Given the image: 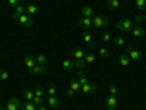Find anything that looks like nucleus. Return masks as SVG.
Segmentation results:
<instances>
[{
	"mask_svg": "<svg viewBox=\"0 0 146 110\" xmlns=\"http://www.w3.org/2000/svg\"><path fill=\"white\" fill-rule=\"evenodd\" d=\"M72 56H73V59H75V68L80 69V68L85 66V52H83V48H80V47L73 48Z\"/></svg>",
	"mask_w": 146,
	"mask_h": 110,
	"instance_id": "nucleus-1",
	"label": "nucleus"
},
{
	"mask_svg": "<svg viewBox=\"0 0 146 110\" xmlns=\"http://www.w3.org/2000/svg\"><path fill=\"white\" fill-rule=\"evenodd\" d=\"M115 28L121 32H130L133 28V21L130 18H123L115 23Z\"/></svg>",
	"mask_w": 146,
	"mask_h": 110,
	"instance_id": "nucleus-2",
	"label": "nucleus"
},
{
	"mask_svg": "<svg viewBox=\"0 0 146 110\" xmlns=\"http://www.w3.org/2000/svg\"><path fill=\"white\" fill-rule=\"evenodd\" d=\"M110 23V19L104 15H96L94 19H92V27H95L96 30H101V28H105L108 27Z\"/></svg>",
	"mask_w": 146,
	"mask_h": 110,
	"instance_id": "nucleus-3",
	"label": "nucleus"
},
{
	"mask_svg": "<svg viewBox=\"0 0 146 110\" xmlns=\"http://www.w3.org/2000/svg\"><path fill=\"white\" fill-rule=\"evenodd\" d=\"M126 54L131 60H135V62H142V60H143V54L139 50H136V48H133V47H127L126 48Z\"/></svg>",
	"mask_w": 146,
	"mask_h": 110,
	"instance_id": "nucleus-4",
	"label": "nucleus"
},
{
	"mask_svg": "<svg viewBox=\"0 0 146 110\" xmlns=\"http://www.w3.org/2000/svg\"><path fill=\"white\" fill-rule=\"evenodd\" d=\"M22 106L21 100L18 99V97H12V99H9V101L6 103V110H19Z\"/></svg>",
	"mask_w": 146,
	"mask_h": 110,
	"instance_id": "nucleus-5",
	"label": "nucleus"
},
{
	"mask_svg": "<svg viewBox=\"0 0 146 110\" xmlns=\"http://www.w3.org/2000/svg\"><path fill=\"white\" fill-rule=\"evenodd\" d=\"M19 23L22 27H27V28H29V27H32V23H34V16H29L28 13H23V15H21L19 16Z\"/></svg>",
	"mask_w": 146,
	"mask_h": 110,
	"instance_id": "nucleus-6",
	"label": "nucleus"
},
{
	"mask_svg": "<svg viewBox=\"0 0 146 110\" xmlns=\"http://www.w3.org/2000/svg\"><path fill=\"white\" fill-rule=\"evenodd\" d=\"M82 40L85 41V44H86L89 48H95V41H94V37H92V34L91 32H88V31H83L82 32Z\"/></svg>",
	"mask_w": 146,
	"mask_h": 110,
	"instance_id": "nucleus-7",
	"label": "nucleus"
},
{
	"mask_svg": "<svg viewBox=\"0 0 146 110\" xmlns=\"http://www.w3.org/2000/svg\"><path fill=\"white\" fill-rule=\"evenodd\" d=\"M117 104H118V100H117V95H108L105 99V106L108 110H115L117 109Z\"/></svg>",
	"mask_w": 146,
	"mask_h": 110,
	"instance_id": "nucleus-8",
	"label": "nucleus"
},
{
	"mask_svg": "<svg viewBox=\"0 0 146 110\" xmlns=\"http://www.w3.org/2000/svg\"><path fill=\"white\" fill-rule=\"evenodd\" d=\"M82 93L83 94H94V93H96V84L89 81L88 84L82 85Z\"/></svg>",
	"mask_w": 146,
	"mask_h": 110,
	"instance_id": "nucleus-9",
	"label": "nucleus"
},
{
	"mask_svg": "<svg viewBox=\"0 0 146 110\" xmlns=\"http://www.w3.org/2000/svg\"><path fill=\"white\" fill-rule=\"evenodd\" d=\"M23 13H27V6L18 5V6L13 9V12H12V18H13V19H19V16L23 15Z\"/></svg>",
	"mask_w": 146,
	"mask_h": 110,
	"instance_id": "nucleus-10",
	"label": "nucleus"
},
{
	"mask_svg": "<svg viewBox=\"0 0 146 110\" xmlns=\"http://www.w3.org/2000/svg\"><path fill=\"white\" fill-rule=\"evenodd\" d=\"M131 35L133 37H136V38H143V37H145V30L140 27V25H133V28H131Z\"/></svg>",
	"mask_w": 146,
	"mask_h": 110,
	"instance_id": "nucleus-11",
	"label": "nucleus"
},
{
	"mask_svg": "<svg viewBox=\"0 0 146 110\" xmlns=\"http://www.w3.org/2000/svg\"><path fill=\"white\" fill-rule=\"evenodd\" d=\"M79 27L83 30V31H89L92 28V19L91 18H82L79 21Z\"/></svg>",
	"mask_w": 146,
	"mask_h": 110,
	"instance_id": "nucleus-12",
	"label": "nucleus"
},
{
	"mask_svg": "<svg viewBox=\"0 0 146 110\" xmlns=\"http://www.w3.org/2000/svg\"><path fill=\"white\" fill-rule=\"evenodd\" d=\"M23 63H25V66L31 70L35 65H36V60H35V57L34 56H31V54H27L25 57H23Z\"/></svg>",
	"mask_w": 146,
	"mask_h": 110,
	"instance_id": "nucleus-13",
	"label": "nucleus"
},
{
	"mask_svg": "<svg viewBox=\"0 0 146 110\" xmlns=\"http://www.w3.org/2000/svg\"><path fill=\"white\" fill-rule=\"evenodd\" d=\"M45 72H47V68L44 65H38V63L31 69V73H34V75H44Z\"/></svg>",
	"mask_w": 146,
	"mask_h": 110,
	"instance_id": "nucleus-14",
	"label": "nucleus"
},
{
	"mask_svg": "<svg viewBox=\"0 0 146 110\" xmlns=\"http://www.w3.org/2000/svg\"><path fill=\"white\" fill-rule=\"evenodd\" d=\"M80 13H82L83 18H91V19H92V16H94V9H92L91 6H83V7L80 9Z\"/></svg>",
	"mask_w": 146,
	"mask_h": 110,
	"instance_id": "nucleus-15",
	"label": "nucleus"
},
{
	"mask_svg": "<svg viewBox=\"0 0 146 110\" xmlns=\"http://www.w3.org/2000/svg\"><path fill=\"white\" fill-rule=\"evenodd\" d=\"M47 104L50 106V107H53V109H56V107L60 104L58 97H57V95H48V99H47Z\"/></svg>",
	"mask_w": 146,
	"mask_h": 110,
	"instance_id": "nucleus-16",
	"label": "nucleus"
},
{
	"mask_svg": "<svg viewBox=\"0 0 146 110\" xmlns=\"http://www.w3.org/2000/svg\"><path fill=\"white\" fill-rule=\"evenodd\" d=\"M62 66H63V69H64L66 72H69V70H72L73 68H75V60H72V59H64L63 63H62Z\"/></svg>",
	"mask_w": 146,
	"mask_h": 110,
	"instance_id": "nucleus-17",
	"label": "nucleus"
},
{
	"mask_svg": "<svg viewBox=\"0 0 146 110\" xmlns=\"http://www.w3.org/2000/svg\"><path fill=\"white\" fill-rule=\"evenodd\" d=\"M118 63L123 66V68H127L129 65H130V57L124 53V54H120V57H118Z\"/></svg>",
	"mask_w": 146,
	"mask_h": 110,
	"instance_id": "nucleus-18",
	"label": "nucleus"
},
{
	"mask_svg": "<svg viewBox=\"0 0 146 110\" xmlns=\"http://www.w3.org/2000/svg\"><path fill=\"white\" fill-rule=\"evenodd\" d=\"M107 7L110 10H115L120 7V0H107Z\"/></svg>",
	"mask_w": 146,
	"mask_h": 110,
	"instance_id": "nucleus-19",
	"label": "nucleus"
},
{
	"mask_svg": "<svg viewBox=\"0 0 146 110\" xmlns=\"http://www.w3.org/2000/svg\"><path fill=\"white\" fill-rule=\"evenodd\" d=\"M38 6H35V5H28L27 6V13L29 15V16H34V15H36L38 13Z\"/></svg>",
	"mask_w": 146,
	"mask_h": 110,
	"instance_id": "nucleus-20",
	"label": "nucleus"
},
{
	"mask_svg": "<svg viewBox=\"0 0 146 110\" xmlns=\"http://www.w3.org/2000/svg\"><path fill=\"white\" fill-rule=\"evenodd\" d=\"M78 81H79V84H80V85H85V84H88V82H89L88 76L85 75V73H83L82 70H79V72H78Z\"/></svg>",
	"mask_w": 146,
	"mask_h": 110,
	"instance_id": "nucleus-21",
	"label": "nucleus"
},
{
	"mask_svg": "<svg viewBox=\"0 0 146 110\" xmlns=\"http://www.w3.org/2000/svg\"><path fill=\"white\" fill-rule=\"evenodd\" d=\"M21 110H36V106L32 101L25 100V103H22V106H21Z\"/></svg>",
	"mask_w": 146,
	"mask_h": 110,
	"instance_id": "nucleus-22",
	"label": "nucleus"
},
{
	"mask_svg": "<svg viewBox=\"0 0 146 110\" xmlns=\"http://www.w3.org/2000/svg\"><path fill=\"white\" fill-rule=\"evenodd\" d=\"M120 90L115 84H110L108 85V95H118Z\"/></svg>",
	"mask_w": 146,
	"mask_h": 110,
	"instance_id": "nucleus-23",
	"label": "nucleus"
},
{
	"mask_svg": "<svg viewBox=\"0 0 146 110\" xmlns=\"http://www.w3.org/2000/svg\"><path fill=\"white\" fill-rule=\"evenodd\" d=\"M34 95H35V93H34V91H31V90H25V91H22V97H23V99H25L27 101H32Z\"/></svg>",
	"mask_w": 146,
	"mask_h": 110,
	"instance_id": "nucleus-24",
	"label": "nucleus"
},
{
	"mask_svg": "<svg viewBox=\"0 0 146 110\" xmlns=\"http://www.w3.org/2000/svg\"><path fill=\"white\" fill-rule=\"evenodd\" d=\"M70 88L76 93V91H80L82 90V85L79 84L78 79H70Z\"/></svg>",
	"mask_w": 146,
	"mask_h": 110,
	"instance_id": "nucleus-25",
	"label": "nucleus"
},
{
	"mask_svg": "<svg viewBox=\"0 0 146 110\" xmlns=\"http://www.w3.org/2000/svg\"><path fill=\"white\" fill-rule=\"evenodd\" d=\"M95 59H96V56L94 54V53H85V62L86 63H89V65H92L94 62H95Z\"/></svg>",
	"mask_w": 146,
	"mask_h": 110,
	"instance_id": "nucleus-26",
	"label": "nucleus"
},
{
	"mask_svg": "<svg viewBox=\"0 0 146 110\" xmlns=\"http://www.w3.org/2000/svg\"><path fill=\"white\" fill-rule=\"evenodd\" d=\"M113 43H114V46L121 47V46L126 44V40L123 38V37H115V38H113Z\"/></svg>",
	"mask_w": 146,
	"mask_h": 110,
	"instance_id": "nucleus-27",
	"label": "nucleus"
},
{
	"mask_svg": "<svg viewBox=\"0 0 146 110\" xmlns=\"http://www.w3.org/2000/svg\"><path fill=\"white\" fill-rule=\"evenodd\" d=\"M98 56L102 57V59H105V57L110 56V50H108V48H105V47H101L100 50H98Z\"/></svg>",
	"mask_w": 146,
	"mask_h": 110,
	"instance_id": "nucleus-28",
	"label": "nucleus"
},
{
	"mask_svg": "<svg viewBox=\"0 0 146 110\" xmlns=\"http://www.w3.org/2000/svg\"><path fill=\"white\" fill-rule=\"evenodd\" d=\"M32 103L38 107L41 104H44V97H38V95H34V99H32Z\"/></svg>",
	"mask_w": 146,
	"mask_h": 110,
	"instance_id": "nucleus-29",
	"label": "nucleus"
},
{
	"mask_svg": "<svg viewBox=\"0 0 146 110\" xmlns=\"http://www.w3.org/2000/svg\"><path fill=\"white\" fill-rule=\"evenodd\" d=\"M100 38H101L102 41L108 43V41H111V40H113V37H111V34H110V32H101Z\"/></svg>",
	"mask_w": 146,
	"mask_h": 110,
	"instance_id": "nucleus-30",
	"label": "nucleus"
},
{
	"mask_svg": "<svg viewBox=\"0 0 146 110\" xmlns=\"http://www.w3.org/2000/svg\"><path fill=\"white\" fill-rule=\"evenodd\" d=\"M35 60H36V63H38V65H44V66H45L47 57H45V54H38V56L35 57Z\"/></svg>",
	"mask_w": 146,
	"mask_h": 110,
	"instance_id": "nucleus-31",
	"label": "nucleus"
},
{
	"mask_svg": "<svg viewBox=\"0 0 146 110\" xmlns=\"http://www.w3.org/2000/svg\"><path fill=\"white\" fill-rule=\"evenodd\" d=\"M47 93H48V95H56L57 94V87L54 84H50V85H48V88H47Z\"/></svg>",
	"mask_w": 146,
	"mask_h": 110,
	"instance_id": "nucleus-32",
	"label": "nucleus"
},
{
	"mask_svg": "<svg viewBox=\"0 0 146 110\" xmlns=\"http://www.w3.org/2000/svg\"><path fill=\"white\" fill-rule=\"evenodd\" d=\"M0 79L2 81H7L9 79V72L3 68H0Z\"/></svg>",
	"mask_w": 146,
	"mask_h": 110,
	"instance_id": "nucleus-33",
	"label": "nucleus"
},
{
	"mask_svg": "<svg viewBox=\"0 0 146 110\" xmlns=\"http://www.w3.org/2000/svg\"><path fill=\"white\" fill-rule=\"evenodd\" d=\"M136 7L140 10H146V0H136Z\"/></svg>",
	"mask_w": 146,
	"mask_h": 110,
	"instance_id": "nucleus-34",
	"label": "nucleus"
},
{
	"mask_svg": "<svg viewBox=\"0 0 146 110\" xmlns=\"http://www.w3.org/2000/svg\"><path fill=\"white\" fill-rule=\"evenodd\" d=\"M64 94H66L67 97H75V94H76V93H75V91H73V90L69 87V88H66V90H64Z\"/></svg>",
	"mask_w": 146,
	"mask_h": 110,
	"instance_id": "nucleus-35",
	"label": "nucleus"
},
{
	"mask_svg": "<svg viewBox=\"0 0 146 110\" xmlns=\"http://www.w3.org/2000/svg\"><path fill=\"white\" fill-rule=\"evenodd\" d=\"M34 93H35V95H38V97H42V95H44V90H42L41 87L35 88V90H34Z\"/></svg>",
	"mask_w": 146,
	"mask_h": 110,
	"instance_id": "nucleus-36",
	"label": "nucleus"
},
{
	"mask_svg": "<svg viewBox=\"0 0 146 110\" xmlns=\"http://www.w3.org/2000/svg\"><path fill=\"white\" fill-rule=\"evenodd\" d=\"M7 3H9L12 7H16L18 5H21V0H7Z\"/></svg>",
	"mask_w": 146,
	"mask_h": 110,
	"instance_id": "nucleus-37",
	"label": "nucleus"
},
{
	"mask_svg": "<svg viewBox=\"0 0 146 110\" xmlns=\"http://www.w3.org/2000/svg\"><path fill=\"white\" fill-rule=\"evenodd\" d=\"M143 21H145V19H143V15H140V13H139V15L136 16V22H137V25H140V23H142Z\"/></svg>",
	"mask_w": 146,
	"mask_h": 110,
	"instance_id": "nucleus-38",
	"label": "nucleus"
},
{
	"mask_svg": "<svg viewBox=\"0 0 146 110\" xmlns=\"http://www.w3.org/2000/svg\"><path fill=\"white\" fill-rule=\"evenodd\" d=\"M36 110H48L44 104H41V106H38V107H36Z\"/></svg>",
	"mask_w": 146,
	"mask_h": 110,
	"instance_id": "nucleus-39",
	"label": "nucleus"
},
{
	"mask_svg": "<svg viewBox=\"0 0 146 110\" xmlns=\"http://www.w3.org/2000/svg\"><path fill=\"white\" fill-rule=\"evenodd\" d=\"M0 110H6V107H0Z\"/></svg>",
	"mask_w": 146,
	"mask_h": 110,
	"instance_id": "nucleus-40",
	"label": "nucleus"
},
{
	"mask_svg": "<svg viewBox=\"0 0 146 110\" xmlns=\"http://www.w3.org/2000/svg\"><path fill=\"white\" fill-rule=\"evenodd\" d=\"M143 19H145V21H146V13H145V15H143Z\"/></svg>",
	"mask_w": 146,
	"mask_h": 110,
	"instance_id": "nucleus-41",
	"label": "nucleus"
}]
</instances>
